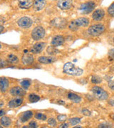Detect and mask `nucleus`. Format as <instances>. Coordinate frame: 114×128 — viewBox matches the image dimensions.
Returning <instances> with one entry per match:
<instances>
[{
    "instance_id": "6e6552de",
    "label": "nucleus",
    "mask_w": 114,
    "mask_h": 128,
    "mask_svg": "<svg viewBox=\"0 0 114 128\" xmlns=\"http://www.w3.org/2000/svg\"><path fill=\"white\" fill-rule=\"evenodd\" d=\"M57 6L62 10L69 9L72 6V0H58Z\"/></svg>"
},
{
    "instance_id": "ea45409f",
    "label": "nucleus",
    "mask_w": 114,
    "mask_h": 128,
    "mask_svg": "<svg viewBox=\"0 0 114 128\" xmlns=\"http://www.w3.org/2000/svg\"><path fill=\"white\" fill-rule=\"evenodd\" d=\"M0 28H1V33H2V32H3V30H4V26H3V25H1Z\"/></svg>"
},
{
    "instance_id": "7c9ffc66",
    "label": "nucleus",
    "mask_w": 114,
    "mask_h": 128,
    "mask_svg": "<svg viewBox=\"0 0 114 128\" xmlns=\"http://www.w3.org/2000/svg\"><path fill=\"white\" fill-rule=\"evenodd\" d=\"M48 124L51 127H56V121L54 118H49L48 120Z\"/></svg>"
},
{
    "instance_id": "c9c22d12",
    "label": "nucleus",
    "mask_w": 114,
    "mask_h": 128,
    "mask_svg": "<svg viewBox=\"0 0 114 128\" xmlns=\"http://www.w3.org/2000/svg\"><path fill=\"white\" fill-rule=\"evenodd\" d=\"M108 86L109 87L112 89V90H114V81L113 80H111L108 82Z\"/></svg>"
},
{
    "instance_id": "ddd939ff",
    "label": "nucleus",
    "mask_w": 114,
    "mask_h": 128,
    "mask_svg": "<svg viewBox=\"0 0 114 128\" xmlns=\"http://www.w3.org/2000/svg\"><path fill=\"white\" fill-rule=\"evenodd\" d=\"M56 58L52 56H40L38 58V61L43 64H49L54 62Z\"/></svg>"
},
{
    "instance_id": "f3484780",
    "label": "nucleus",
    "mask_w": 114,
    "mask_h": 128,
    "mask_svg": "<svg viewBox=\"0 0 114 128\" xmlns=\"http://www.w3.org/2000/svg\"><path fill=\"white\" fill-rule=\"evenodd\" d=\"M22 64L24 65H27V66H29V65H32L34 62V58H33V56L31 54H25L22 56Z\"/></svg>"
},
{
    "instance_id": "cd10ccee",
    "label": "nucleus",
    "mask_w": 114,
    "mask_h": 128,
    "mask_svg": "<svg viewBox=\"0 0 114 128\" xmlns=\"http://www.w3.org/2000/svg\"><path fill=\"white\" fill-rule=\"evenodd\" d=\"M101 81H102V79L100 77L96 76H93L92 78H91V82H93V83H94V84H98V83L101 82Z\"/></svg>"
},
{
    "instance_id": "aec40b11",
    "label": "nucleus",
    "mask_w": 114,
    "mask_h": 128,
    "mask_svg": "<svg viewBox=\"0 0 114 128\" xmlns=\"http://www.w3.org/2000/svg\"><path fill=\"white\" fill-rule=\"evenodd\" d=\"M68 98L69 100L75 102V103H79L81 101V98L73 92H69L68 94Z\"/></svg>"
},
{
    "instance_id": "9b49d317",
    "label": "nucleus",
    "mask_w": 114,
    "mask_h": 128,
    "mask_svg": "<svg viewBox=\"0 0 114 128\" xmlns=\"http://www.w3.org/2000/svg\"><path fill=\"white\" fill-rule=\"evenodd\" d=\"M10 94L13 96H24L26 95V91L20 87H14L10 89Z\"/></svg>"
},
{
    "instance_id": "9d476101",
    "label": "nucleus",
    "mask_w": 114,
    "mask_h": 128,
    "mask_svg": "<svg viewBox=\"0 0 114 128\" xmlns=\"http://www.w3.org/2000/svg\"><path fill=\"white\" fill-rule=\"evenodd\" d=\"M104 16H105V12L103 9H97L96 11H94L92 14V18L96 22H98V21L102 20L104 17Z\"/></svg>"
},
{
    "instance_id": "20e7f679",
    "label": "nucleus",
    "mask_w": 114,
    "mask_h": 128,
    "mask_svg": "<svg viewBox=\"0 0 114 128\" xmlns=\"http://www.w3.org/2000/svg\"><path fill=\"white\" fill-rule=\"evenodd\" d=\"M105 31V26L102 24H95L93 25L88 29V34L93 36H97L100 35Z\"/></svg>"
},
{
    "instance_id": "39448f33",
    "label": "nucleus",
    "mask_w": 114,
    "mask_h": 128,
    "mask_svg": "<svg viewBox=\"0 0 114 128\" xmlns=\"http://www.w3.org/2000/svg\"><path fill=\"white\" fill-rule=\"evenodd\" d=\"M96 7V4L93 2H88L80 6L79 11L83 14H90Z\"/></svg>"
},
{
    "instance_id": "423d86ee",
    "label": "nucleus",
    "mask_w": 114,
    "mask_h": 128,
    "mask_svg": "<svg viewBox=\"0 0 114 128\" xmlns=\"http://www.w3.org/2000/svg\"><path fill=\"white\" fill-rule=\"evenodd\" d=\"M45 35V29L41 26L35 27L32 32V38L35 41H39L43 38Z\"/></svg>"
},
{
    "instance_id": "bb28decb",
    "label": "nucleus",
    "mask_w": 114,
    "mask_h": 128,
    "mask_svg": "<svg viewBox=\"0 0 114 128\" xmlns=\"http://www.w3.org/2000/svg\"><path fill=\"white\" fill-rule=\"evenodd\" d=\"M31 85V82L29 80H24L21 82V86L24 89H28Z\"/></svg>"
},
{
    "instance_id": "4be33fe9",
    "label": "nucleus",
    "mask_w": 114,
    "mask_h": 128,
    "mask_svg": "<svg viewBox=\"0 0 114 128\" xmlns=\"http://www.w3.org/2000/svg\"><path fill=\"white\" fill-rule=\"evenodd\" d=\"M0 122H1L2 126H3L5 128H7L11 124V120L9 119V118H8V117H6V116L3 117L2 116L1 118V120H0Z\"/></svg>"
},
{
    "instance_id": "dca6fc26",
    "label": "nucleus",
    "mask_w": 114,
    "mask_h": 128,
    "mask_svg": "<svg viewBox=\"0 0 114 128\" xmlns=\"http://www.w3.org/2000/svg\"><path fill=\"white\" fill-rule=\"evenodd\" d=\"M19 6L22 9H29L34 4L33 0H18Z\"/></svg>"
},
{
    "instance_id": "2eb2a0df",
    "label": "nucleus",
    "mask_w": 114,
    "mask_h": 128,
    "mask_svg": "<svg viewBox=\"0 0 114 128\" xmlns=\"http://www.w3.org/2000/svg\"><path fill=\"white\" fill-rule=\"evenodd\" d=\"M23 102H24L23 98H16L13 100L9 101V106L12 108H17V107H19L20 105H22Z\"/></svg>"
},
{
    "instance_id": "72a5a7b5",
    "label": "nucleus",
    "mask_w": 114,
    "mask_h": 128,
    "mask_svg": "<svg viewBox=\"0 0 114 128\" xmlns=\"http://www.w3.org/2000/svg\"><path fill=\"white\" fill-rule=\"evenodd\" d=\"M82 113L85 115H90L91 114V112L89 110H88L87 109H83L82 110Z\"/></svg>"
},
{
    "instance_id": "a878e982",
    "label": "nucleus",
    "mask_w": 114,
    "mask_h": 128,
    "mask_svg": "<svg viewBox=\"0 0 114 128\" xmlns=\"http://www.w3.org/2000/svg\"><path fill=\"white\" fill-rule=\"evenodd\" d=\"M81 122V119L78 118H71L69 119V123L71 124V125H76L78 124H79Z\"/></svg>"
},
{
    "instance_id": "2f4dec72",
    "label": "nucleus",
    "mask_w": 114,
    "mask_h": 128,
    "mask_svg": "<svg viewBox=\"0 0 114 128\" xmlns=\"http://www.w3.org/2000/svg\"><path fill=\"white\" fill-rule=\"evenodd\" d=\"M57 120L59 121V122H65L66 120V116L65 114H59L58 115L57 117Z\"/></svg>"
},
{
    "instance_id": "473e14b6",
    "label": "nucleus",
    "mask_w": 114,
    "mask_h": 128,
    "mask_svg": "<svg viewBox=\"0 0 114 128\" xmlns=\"http://www.w3.org/2000/svg\"><path fill=\"white\" fill-rule=\"evenodd\" d=\"M29 128H37V122H34V121H32V122H30L29 124Z\"/></svg>"
},
{
    "instance_id": "37998d69",
    "label": "nucleus",
    "mask_w": 114,
    "mask_h": 128,
    "mask_svg": "<svg viewBox=\"0 0 114 128\" xmlns=\"http://www.w3.org/2000/svg\"><path fill=\"white\" fill-rule=\"evenodd\" d=\"M54 1H56V0H54Z\"/></svg>"
},
{
    "instance_id": "e433bc0d",
    "label": "nucleus",
    "mask_w": 114,
    "mask_h": 128,
    "mask_svg": "<svg viewBox=\"0 0 114 128\" xmlns=\"http://www.w3.org/2000/svg\"><path fill=\"white\" fill-rule=\"evenodd\" d=\"M109 56L114 59V48L113 49H111L109 51Z\"/></svg>"
},
{
    "instance_id": "c756f323",
    "label": "nucleus",
    "mask_w": 114,
    "mask_h": 128,
    "mask_svg": "<svg viewBox=\"0 0 114 128\" xmlns=\"http://www.w3.org/2000/svg\"><path fill=\"white\" fill-rule=\"evenodd\" d=\"M108 14H109L111 16L114 17V3H113V4L108 7Z\"/></svg>"
},
{
    "instance_id": "0eeeda50",
    "label": "nucleus",
    "mask_w": 114,
    "mask_h": 128,
    "mask_svg": "<svg viewBox=\"0 0 114 128\" xmlns=\"http://www.w3.org/2000/svg\"><path fill=\"white\" fill-rule=\"evenodd\" d=\"M17 24L21 28H27L32 25V20L31 19V18H29L28 16H24V17H22L19 19Z\"/></svg>"
},
{
    "instance_id": "c85d7f7f",
    "label": "nucleus",
    "mask_w": 114,
    "mask_h": 128,
    "mask_svg": "<svg viewBox=\"0 0 114 128\" xmlns=\"http://www.w3.org/2000/svg\"><path fill=\"white\" fill-rule=\"evenodd\" d=\"M35 118L38 120H46V116L45 114H43V113H39V112H38V113H36L35 114Z\"/></svg>"
},
{
    "instance_id": "f8f14e48",
    "label": "nucleus",
    "mask_w": 114,
    "mask_h": 128,
    "mask_svg": "<svg viewBox=\"0 0 114 128\" xmlns=\"http://www.w3.org/2000/svg\"><path fill=\"white\" fill-rule=\"evenodd\" d=\"M46 4V0H34L33 7L36 11H40L44 8Z\"/></svg>"
},
{
    "instance_id": "4468645a",
    "label": "nucleus",
    "mask_w": 114,
    "mask_h": 128,
    "mask_svg": "<svg viewBox=\"0 0 114 128\" xmlns=\"http://www.w3.org/2000/svg\"><path fill=\"white\" fill-rule=\"evenodd\" d=\"M64 43V38L61 36H56L53 38L52 41H51V45L57 47L63 45Z\"/></svg>"
},
{
    "instance_id": "a211bd4d",
    "label": "nucleus",
    "mask_w": 114,
    "mask_h": 128,
    "mask_svg": "<svg viewBox=\"0 0 114 128\" xmlns=\"http://www.w3.org/2000/svg\"><path fill=\"white\" fill-rule=\"evenodd\" d=\"M32 116H33V112L30 110H28V111L24 112L20 116V120H21L22 122H27L29 120L32 118Z\"/></svg>"
},
{
    "instance_id": "f257e3e1",
    "label": "nucleus",
    "mask_w": 114,
    "mask_h": 128,
    "mask_svg": "<svg viewBox=\"0 0 114 128\" xmlns=\"http://www.w3.org/2000/svg\"><path fill=\"white\" fill-rule=\"evenodd\" d=\"M89 24V20L86 17H81L77 19L71 21L68 24V28L70 30L75 32L77 31L80 27H86Z\"/></svg>"
},
{
    "instance_id": "412c9836",
    "label": "nucleus",
    "mask_w": 114,
    "mask_h": 128,
    "mask_svg": "<svg viewBox=\"0 0 114 128\" xmlns=\"http://www.w3.org/2000/svg\"><path fill=\"white\" fill-rule=\"evenodd\" d=\"M53 21H54L56 22H58V24H55L53 25V26H54L56 27L64 28L66 26V21L65 19H64V18H57L54 19Z\"/></svg>"
},
{
    "instance_id": "5701e85b",
    "label": "nucleus",
    "mask_w": 114,
    "mask_h": 128,
    "mask_svg": "<svg viewBox=\"0 0 114 128\" xmlns=\"http://www.w3.org/2000/svg\"><path fill=\"white\" fill-rule=\"evenodd\" d=\"M40 100V97L39 96H37L35 94H31L29 96V101L32 103L37 102L38 101Z\"/></svg>"
},
{
    "instance_id": "7ed1b4c3",
    "label": "nucleus",
    "mask_w": 114,
    "mask_h": 128,
    "mask_svg": "<svg viewBox=\"0 0 114 128\" xmlns=\"http://www.w3.org/2000/svg\"><path fill=\"white\" fill-rule=\"evenodd\" d=\"M92 92L96 98L100 100H105L108 98V94L107 93V92L99 86H95L93 88Z\"/></svg>"
},
{
    "instance_id": "6ab92c4d",
    "label": "nucleus",
    "mask_w": 114,
    "mask_h": 128,
    "mask_svg": "<svg viewBox=\"0 0 114 128\" xmlns=\"http://www.w3.org/2000/svg\"><path fill=\"white\" fill-rule=\"evenodd\" d=\"M0 88H1V92L4 93L7 91V88H9V81L6 78H1L0 80Z\"/></svg>"
},
{
    "instance_id": "1a4fd4ad",
    "label": "nucleus",
    "mask_w": 114,
    "mask_h": 128,
    "mask_svg": "<svg viewBox=\"0 0 114 128\" xmlns=\"http://www.w3.org/2000/svg\"><path fill=\"white\" fill-rule=\"evenodd\" d=\"M45 46L46 43H44V42H39V43L35 44L34 46H32L31 49H30V51L33 54H37L41 53V51L44 50Z\"/></svg>"
},
{
    "instance_id": "393cba45",
    "label": "nucleus",
    "mask_w": 114,
    "mask_h": 128,
    "mask_svg": "<svg viewBox=\"0 0 114 128\" xmlns=\"http://www.w3.org/2000/svg\"><path fill=\"white\" fill-rule=\"evenodd\" d=\"M47 53L49 54V55H56L59 53V50L56 49L55 48V46H49L47 48Z\"/></svg>"
},
{
    "instance_id": "4c0bfd02",
    "label": "nucleus",
    "mask_w": 114,
    "mask_h": 128,
    "mask_svg": "<svg viewBox=\"0 0 114 128\" xmlns=\"http://www.w3.org/2000/svg\"><path fill=\"white\" fill-rule=\"evenodd\" d=\"M60 128H68V124L67 123H64L62 124H61L59 126Z\"/></svg>"
},
{
    "instance_id": "58836bf2",
    "label": "nucleus",
    "mask_w": 114,
    "mask_h": 128,
    "mask_svg": "<svg viewBox=\"0 0 114 128\" xmlns=\"http://www.w3.org/2000/svg\"><path fill=\"white\" fill-rule=\"evenodd\" d=\"M4 113H5L4 110L2 109V110H1V111H0V116H1V117H2V116L4 115Z\"/></svg>"
},
{
    "instance_id": "f03ea898",
    "label": "nucleus",
    "mask_w": 114,
    "mask_h": 128,
    "mask_svg": "<svg viewBox=\"0 0 114 128\" xmlns=\"http://www.w3.org/2000/svg\"><path fill=\"white\" fill-rule=\"evenodd\" d=\"M64 72L67 75L69 76H79L83 74V70L76 67V66H74L72 63L68 62L66 64H64Z\"/></svg>"
},
{
    "instance_id": "f704fd0d",
    "label": "nucleus",
    "mask_w": 114,
    "mask_h": 128,
    "mask_svg": "<svg viewBox=\"0 0 114 128\" xmlns=\"http://www.w3.org/2000/svg\"><path fill=\"white\" fill-rule=\"evenodd\" d=\"M98 127L99 128H111L112 126H111V124L108 125V124H100Z\"/></svg>"
},
{
    "instance_id": "79ce46f5",
    "label": "nucleus",
    "mask_w": 114,
    "mask_h": 128,
    "mask_svg": "<svg viewBox=\"0 0 114 128\" xmlns=\"http://www.w3.org/2000/svg\"><path fill=\"white\" fill-rule=\"evenodd\" d=\"M113 43H114V38H113Z\"/></svg>"
},
{
    "instance_id": "b1692460",
    "label": "nucleus",
    "mask_w": 114,
    "mask_h": 128,
    "mask_svg": "<svg viewBox=\"0 0 114 128\" xmlns=\"http://www.w3.org/2000/svg\"><path fill=\"white\" fill-rule=\"evenodd\" d=\"M7 60H8V62H9V64H17V63L19 62V58L17 56H16L12 54V55H9V56H8Z\"/></svg>"
},
{
    "instance_id": "a19ab883",
    "label": "nucleus",
    "mask_w": 114,
    "mask_h": 128,
    "mask_svg": "<svg viewBox=\"0 0 114 128\" xmlns=\"http://www.w3.org/2000/svg\"><path fill=\"white\" fill-rule=\"evenodd\" d=\"M110 118H111V119L113 120L114 121V114H110Z\"/></svg>"
}]
</instances>
